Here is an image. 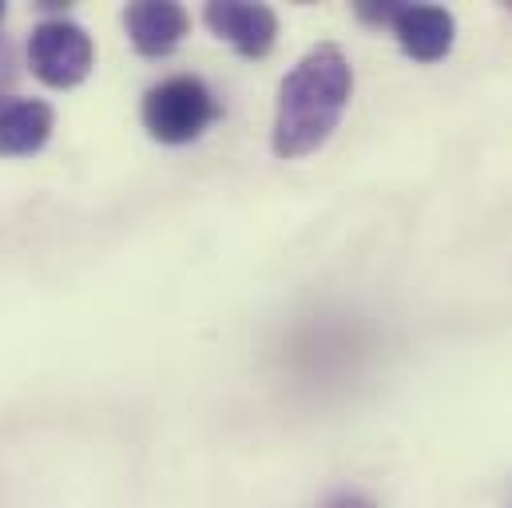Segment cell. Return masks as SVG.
<instances>
[{
	"instance_id": "4",
	"label": "cell",
	"mask_w": 512,
	"mask_h": 508,
	"mask_svg": "<svg viewBox=\"0 0 512 508\" xmlns=\"http://www.w3.org/2000/svg\"><path fill=\"white\" fill-rule=\"evenodd\" d=\"M203 20L219 40H227L247 60H262L278 40V16H274L270 4L215 0V4L203 8Z\"/></svg>"
},
{
	"instance_id": "11",
	"label": "cell",
	"mask_w": 512,
	"mask_h": 508,
	"mask_svg": "<svg viewBox=\"0 0 512 508\" xmlns=\"http://www.w3.org/2000/svg\"><path fill=\"white\" fill-rule=\"evenodd\" d=\"M0 20H4V4H0Z\"/></svg>"
},
{
	"instance_id": "1",
	"label": "cell",
	"mask_w": 512,
	"mask_h": 508,
	"mask_svg": "<svg viewBox=\"0 0 512 508\" xmlns=\"http://www.w3.org/2000/svg\"><path fill=\"white\" fill-rule=\"evenodd\" d=\"M354 96V68L338 44H314L278 84L274 108V155L302 159L318 151L342 124Z\"/></svg>"
},
{
	"instance_id": "6",
	"label": "cell",
	"mask_w": 512,
	"mask_h": 508,
	"mask_svg": "<svg viewBox=\"0 0 512 508\" xmlns=\"http://www.w3.org/2000/svg\"><path fill=\"white\" fill-rule=\"evenodd\" d=\"M124 28L139 56H171L187 36L191 16L175 0H135L124 8Z\"/></svg>"
},
{
	"instance_id": "9",
	"label": "cell",
	"mask_w": 512,
	"mask_h": 508,
	"mask_svg": "<svg viewBox=\"0 0 512 508\" xmlns=\"http://www.w3.org/2000/svg\"><path fill=\"white\" fill-rule=\"evenodd\" d=\"M12 80H16V52H12L8 36H0V96H4V88Z\"/></svg>"
},
{
	"instance_id": "3",
	"label": "cell",
	"mask_w": 512,
	"mask_h": 508,
	"mask_svg": "<svg viewBox=\"0 0 512 508\" xmlns=\"http://www.w3.org/2000/svg\"><path fill=\"white\" fill-rule=\"evenodd\" d=\"M28 64H32V76L48 88H76L88 80V72L96 64V44H92L88 28L56 16V20H44L32 28Z\"/></svg>"
},
{
	"instance_id": "2",
	"label": "cell",
	"mask_w": 512,
	"mask_h": 508,
	"mask_svg": "<svg viewBox=\"0 0 512 508\" xmlns=\"http://www.w3.org/2000/svg\"><path fill=\"white\" fill-rule=\"evenodd\" d=\"M139 116H143V127L151 139H159L167 147H183V143H195L215 124L223 116V108L199 76H167L155 88H147Z\"/></svg>"
},
{
	"instance_id": "10",
	"label": "cell",
	"mask_w": 512,
	"mask_h": 508,
	"mask_svg": "<svg viewBox=\"0 0 512 508\" xmlns=\"http://www.w3.org/2000/svg\"><path fill=\"white\" fill-rule=\"evenodd\" d=\"M326 508H374L366 497H354V493H342V497H334Z\"/></svg>"
},
{
	"instance_id": "7",
	"label": "cell",
	"mask_w": 512,
	"mask_h": 508,
	"mask_svg": "<svg viewBox=\"0 0 512 508\" xmlns=\"http://www.w3.org/2000/svg\"><path fill=\"white\" fill-rule=\"evenodd\" d=\"M56 127V112L32 96H0V159L36 155Z\"/></svg>"
},
{
	"instance_id": "5",
	"label": "cell",
	"mask_w": 512,
	"mask_h": 508,
	"mask_svg": "<svg viewBox=\"0 0 512 508\" xmlns=\"http://www.w3.org/2000/svg\"><path fill=\"white\" fill-rule=\"evenodd\" d=\"M389 28H393L401 52L409 60H421V64L445 60L453 52V40H457V20L441 4H401Z\"/></svg>"
},
{
	"instance_id": "8",
	"label": "cell",
	"mask_w": 512,
	"mask_h": 508,
	"mask_svg": "<svg viewBox=\"0 0 512 508\" xmlns=\"http://www.w3.org/2000/svg\"><path fill=\"white\" fill-rule=\"evenodd\" d=\"M397 8H401V4H370V0H366V4H358L354 12H358L366 24H393Z\"/></svg>"
}]
</instances>
